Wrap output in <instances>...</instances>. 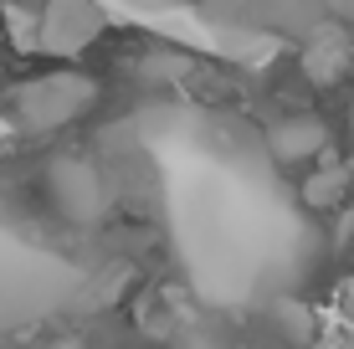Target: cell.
Returning <instances> with one entry per match:
<instances>
[{
	"label": "cell",
	"instance_id": "obj_1",
	"mask_svg": "<svg viewBox=\"0 0 354 349\" xmlns=\"http://www.w3.org/2000/svg\"><path fill=\"white\" fill-rule=\"evenodd\" d=\"M97 103V82L88 72H46L16 88V124L26 134H52V129L82 118Z\"/></svg>",
	"mask_w": 354,
	"mask_h": 349
},
{
	"label": "cell",
	"instance_id": "obj_2",
	"mask_svg": "<svg viewBox=\"0 0 354 349\" xmlns=\"http://www.w3.org/2000/svg\"><path fill=\"white\" fill-rule=\"evenodd\" d=\"M108 16L97 0H41L36 10V52L46 57H77L103 36Z\"/></svg>",
	"mask_w": 354,
	"mask_h": 349
},
{
	"label": "cell",
	"instance_id": "obj_3",
	"mask_svg": "<svg viewBox=\"0 0 354 349\" xmlns=\"http://www.w3.org/2000/svg\"><path fill=\"white\" fill-rule=\"evenodd\" d=\"M46 196H52V206L62 211L67 221H77V226H97L108 216L103 175H97L88 160H77V154H62V160L46 164Z\"/></svg>",
	"mask_w": 354,
	"mask_h": 349
},
{
	"label": "cell",
	"instance_id": "obj_4",
	"mask_svg": "<svg viewBox=\"0 0 354 349\" xmlns=\"http://www.w3.org/2000/svg\"><path fill=\"white\" fill-rule=\"evenodd\" d=\"M354 67V41L344 26H313L308 36H303V72H308L319 88H328V82H339L344 72Z\"/></svg>",
	"mask_w": 354,
	"mask_h": 349
},
{
	"label": "cell",
	"instance_id": "obj_5",
	"mask_svg": "<svg viewBox=\"0 0 354 349\" xmlns=\"http://www.w3.org/2000/svg\"><path fill=\"white\" fill-rule=\"evenodd\" d=\"M324 144H328L324 118H308V113H292L283 124H272V134H267V149H272L277 164H303L313 154H324Z\"/></svg>",
	"mask_w": 354,
	"mask_h": 349
},
{
	"label": "cell",
	"instance_id": "obj_6",
	"mask_svg": "<svg viewBox=\"0 0 354 349\" xmlns=\"http://www.w3.org/2000/svg\"><path fill=\"white\" fill-rule=\"evenodd\" d=\"M257 26L283 36H308L313 26H324V0H262Z\"/></svg>",
	"mask_w": 354,
	"mask_h": 349
},
{
	"label": "cell",
	"instance_id": "obj_7",
	"mask_svg": "<svg viewBox=\"0 0 354 349\" xmlns=\"http://www.w3.org/2000/svg\"><path fill=\"white\" fill-rule=\"evenodd\" d=\"M344 196H349V164H344V160H334V154H324L319 170L303 180V206L328 211V206H339Z\"/></svg>",
	"mask_w": 354,
	"mask_h": 349
},
{
	"label": "cell",
	"instance_id": "obj_8",
	"mask_svg": "<svg viewBox=\"0 0 354 349\" xmlns=\"http://www.w3.org/2000/svg\"><path fill=\"white\" fill-rule=\"evenodd\" d=\"M262 0H201V16L216 26H257Z\"/></svg>",
	"mask_w": 354,
	"mask_h": 349
},
{
	"label": "cell",
	"instance_id": "obj_9",
	"mask_svg": "<svg viewBox=\"0 0 354 349\" xmlns=\"http://www.w3.org/2000/svg\"><path fill=\"white\" fill-rule=\"evenodd\" d=\"M6 26H10V36H16L21 52H36V21L21 6H6Z\"/></svg>",
	"mask_w": 354,
	"mask_h": 349
},
{
	"label": "cell",
	"instance_id": "obj_10",
	"mask_svg": "<svg viewBox=\"0 0 354 349\" xmlns=\"http://www.w3.org/2000/svg\"><path fill=\"white\" fill-rule=\"evenodd\" d=\"M139 6H190V0H139Z\"/></svg>",
	"mask_w": 354,
	"mask_h": 349
},
{
	"label": "cell",
	"instance_id": "obj_11",
	"mask_svg": "<svg viewBox=\"0 0 354 349\" xmlns=\"http://www.w3.org/2000/svg\"><path fill=\"white\" fill-rule=\"evenodd\" d=\"M6 134H10V124H6V118H0V139H6Z\"/></svg>",
	"mask_w": 354,
	"mask_h": 349
},
{
	"label": "cell",
	"instance_id": "obj_12",
	"mask_svg": "<svg viewBox=\"0 0 354 349\" xmlns=\"http://www.w3.org/2000/svg\"><path fill=\"white\" fill-rule=\"evenodd\" d=\"M349 124H354V113H349Z\"/></svg>",
	"mask_w": 354,
	"mask_h": 349
}]
</instances>
